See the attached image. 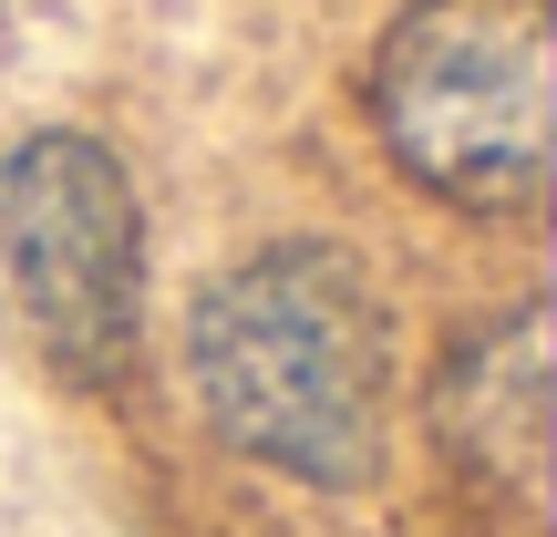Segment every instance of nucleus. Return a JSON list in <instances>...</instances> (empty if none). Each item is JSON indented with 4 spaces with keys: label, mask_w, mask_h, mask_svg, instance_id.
<instances>
[{
    "label": "nucleus",
    "mask_w": 557,
    "mask_h": 537,
    "mask_svg": "<svg viewBox=\"0 0 557 537\" xmlns=\"http://www.w3.org/2000/svg\"><path fill=\"white\" fill-rule=\"evenodd\" d=\"M0 269L32 341L73 382H124L145 352V207L114 145L21 135L0 156Z\"/></svg>",
    "instance_id": "nucleus-3"
},
{
    "label": "nucleus",
    "mask_w": 557,
    "mask_h": 537,
    "mask_svg": "<svg viewBox=\"0 0 557 537\" xmlns=\"http://www.w3.org/2000/svg\"><path fill=\"white\" fill-rule=\"evenodd\" d=\"M372 124L413 186L465 218H527L557 156L547 0H413L382 32Z\"/></svg>",
    "instance_id": "nucleus-2"
},
{
    "label": "nucleus",
    "mask_w": 557,
    "mask_h": 537,
    "mask_svg": "<svg viewBox=\"0 0 557 537\" xmlns=\"http://www.w3.org/2000/svg\"><path fill=\"white\" fill-rule=\"evenodd\" d=\"M186 373L238 455L299 486H361L393 403V310L341 248L278 239L197 290Z\"/></svg>",
    "instance_id": "nucleus-1"
},
{
    "label": "nucleus",
    "mask_w": 557,
    "mask_h": 537,
    "mask_svg": "<svg viewBox=\"0 0 557 537\" xmlns=\"http://www.w3.org/2000/svg\"><path fill=\"white\" fill-rule=\"evenodd\" d=\"M434 435L496 497H537L547 486V310H506L475 331L434 382Z\"/></svg>",
    "instance_id": "nucleus-4"
}]
</instances>
